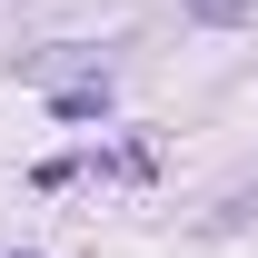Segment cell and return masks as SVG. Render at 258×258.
<instances>
[{
  "label": "cell",
  "instance_id": "3",
  "mask_svg": "<svg viewBox=\"0 0 258 258\" xmlns=\"http://www.w3.org/2000/svg\"><path fill=\"white\" fill-rule=\"evenodd\" d=\"M258 0H179V20H199V30H238Z\"/></svg>",
  "mask_w": 258,
  "mask_h": 258
},
{
  "label": "cell",
  "instance_id": "4",
  "mask_svg": "<svg viewBox=\"0 0 258 258\" xmlns=\"http://www.w3.org/2000/svg\"><path fill=\"white\" fill-rule=\"evenodd\" d=\"M209 228H258V179H238V189L209 209Z\"/></svg>",
  "mask_w": 258,
  "mask_h": 258
},
{
  "label": "cell",
  "instance_id": "2",
  "mask_svg": "<svg viewBox=\"0 0 258 258\" xmlns=\"http://www.w3.org/2000/svg\"><path fill=\"white\" fill-rule=\"evenodd\" d=\"M50 109L60 119H99L109 109V80H70V90H50Z\"/></svg>",
  "mask_w": 258,
  "mask_h": 258
},
{
  "label": "cell",
  "instance_id": "1",
  "mask_svg": "<svg viewBox=\"0 0 258 258\" xmlns=\"http://www.w3.org/2000/svg\"><path fill=\"white\" fill-rule=\"evenodd\" d=\"M20 70H30V80H60V90H70V80H109L90 40H60V50H40V60H20Z\"/></svg>",
  "mask_w": 258,
  "mask_h": 258
}]
</instances>
